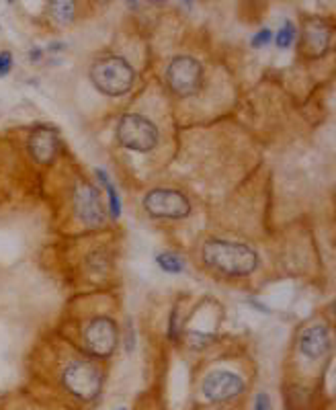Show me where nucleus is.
Listing matches in <instances>:
<instances>
[{
    "label": "nucleus",
    "instance_id": "nucleus-25",
    "mask_svg": "<svg viewBox=\"0 0 336 410\" xmlns=\"http://www.w3.org/2000/svg\"><path fill=\"white\" fill-rule=\"evenodd\" d=\"M117 410H125V409H117Z\"/></svg>",
    "mask_w": 336,
    "mask_h": 410
},
{
    "label": "nucleus",
    "instance_id": "nucleus-14",
    "mask_svg": "<svg viewBox=\"0 0 336 410\" xmlns=\"http://www.w3.org/2000/svg\"><path fill=\"white\" fill-rule=\"evenodd\" d=\"M94 175H96L99 183L103 185V189H105V193H107V212H109V216H111L113 220H119V218H121V197H119V193H117V187L113 185L111 177H109L103 168H96Z\"/></svg>",
    "mask_w": 336,
    "mask_h": 410
},
{
    "label": "nucleus",
    "instance_id": "nucleus-21",
    "mask_svg": "<svg viewBox=\"0 0 336 410\" xmlns=\"http://www.w3.org/2000/svg\"><path fill=\"white\" fill-rule=\"evenodd\" d=\"M123 2H125L131 10H138V8H140V0H123Z\"/></svg>",
    "mask_w": 336,
    "mask_h": 410
},
{
    "label": "nucleus",
    "instance_id": "nucleus-16",
    "mask_svg": "<svg viewBox=\"0 0 336 410\" xmlns=\"http://www.w3.org/2000/svg\"><path fill=\"white\" fill-rule=\"evenodd\" d=\"M273 37H275V45H277L279 49L292 47L294 41H296V37H298V27H296V23H292V21L283 23V27H281V29L277 31V35H273Z\"/></svg>",
    "mask_w": 336,
    "mask_h": 410
},
{
    "label": "nucleus",
    "instance_id": "nucleus-18",
    "mask_svg": "<svg viewBox=\"0 0 336 410\" xmlns=\"http://www.w3.org/2000/svg\"><path fill=\"white\" fill-rule=\"evenodd\" d=\"M271 39H273V31H271V29H261L257 35H253V41H250V45H253V47H257V49H261V47L269 45V43H271Z\"/></svg>",
    "mask_w": 336,
    "mask_h": 410
},
{
    "label": "nucleus",
    "instance_id": "nucleus-19",
    "mask_svg": "<svg viewBox=\"0 0 336 410\" xmlns=\"http://www.w3.org/2000/svg\"><path fill=\"white\" fill-rule=\"evenodd\" d=\"M12 70V53L0 51V78H4Z\"/></svg>",
    "mask_w": 336,
    "mask_h": 410
},
{
    "label": "nucleus",
    "instance_id": "nucleus-20",
    "mask_svg": "<svg viewBox=\"0 0 336 410\" xmlns=\"http://www.w3.org/2000/svg\"><path fill=\"white\" fill-rule=\"evenodd\" d=\"M255 410H271V398L267 394H257L255 398Z\"/></svg>",
    "mask_w": 336,
    "mask_h": 410
},
{
    "label": "nucleus",
    "instance_id": "nucleus-3",
    "mask_svg": "<svg viewBox=\"0 0 336 410\" xmlns=\"http://www.w3.org/2000/svg\"><path fill=\"white\" fill-rule=\"evenodd\" d=\"M103 382H105V372L101 370L99 363H94L90 359H76V361L68 363L62 372L64 388L72 396H76L78 400H84V402H90L101 394Z\"/></svg>",
    "mask_w": 336,
    "mask_h": 410
},
{
    "label": "nucleus",
    "instance_id": "nucleus-24",
    "mask_svg": "<svg viewBox=\"0 0 336 410\" xmlns=\"http://www.w3.org/2000/svg\"><path fill=\"white\" fill-rule=\"evenodd\" d=\"M154 2H162V0H154Z\"/></svg>",
    "mask_w": 336,
    "mask_h": 410
},
{
    "label": "nucleus",
    "instance_id": "nucleus-22",
    "mask_svg": "<svg viewBox=\"0 0 336 410\" xmlns=\"http://www.w3.org/2000/svg\"><path fill=\"white\" fill-rule=\"evenodd\" d=\"M96 4H107V2H111V0H94Z\"/></svg>",
    "mask_w": 336,
    "mask_h": 410
},
{
    "label": "nucleus",
    "instance_id": "nucleus-12",
    "mask_svg": "<svg viewBox=\"0 0 336 410\" xmlns=\"http://www.w3.org/2000/svg\"><path fill=\"white\" fill-rule=\"evenodd\" d=\"M29 152L35 162L51 164L60 152V133L51 125H37L29 136Z\"/></svg>",
    "mask_w": 336,
    "mask_h": 410
},
{
    "label": "nucleus",
    "instance_id": "nucleus-5",
    "mask_svg": "<svg viewBox=\"0 0 336 410\" xmlns=\"http://www.w3.org/2000/svg\"><path fill=\"white\" fill-rule=\"evenodd\" d=\"M144 209L154 220H183L191 214V199L179 191L168 187L150 189L144 197Z\"/></svg>",
    "mask_w": 336,
    "mask_h": 410
},
{
    "label": "nucleus",
    "instance_id": "nucleus-4",
    "mask_svg": "<svg viewBox=\"0 0 336 410\" xmlns=\"http://www.w3.org/2000/svg\"><path fill=\"white\" fill-rule=\"evenodd\" d=\"M115 138L119 146H123L125 150L148 154L158 146L160 133H158V127L148 117L138 115V113H125L117 121Z\"/></svg>",
    "mask_w": 336,
    "mask_h": 410
},
{
    "label": "nucleus",
    "instance_id": "nucleus-9",
    "mask_svg": "<svg viewBox=\"0 0 336 410\" xmlns=\"http://www.w3.org/2000/svg\"><path fill=\"white\" fill-rule=\"evenodd\" d=\"M333 45V25L326 18L310 16L302 25L300 55L308 60H320L331 51Z\"/></svg>",
    "mask_w": 336,
    "mask_h": 410
},
{
    "label": "nucleus",
    "instance_id": "nucleus-11",
    "mask_svg": "<svg viewBox=\"0 0 336 410\" xmlns=\"http://www.w3.org/2000/svg\"><path fill=\"white\" fill-rule=\"evenodd\" d=\"M298 349L306 359L318 361L326 357L333 349V333L324 322H316L306 326L298 337Z\"/></svg>",
    "mask_w": 336,
    "mask_h": 410
},
{
    "label": "nucleus",
    "instance_id": "nucleus-13",
    "mask_svg": "<svg viewBox=\"0 0 336 410\" xmlns=\"http://www.w3.org/2000/svg\"><path fill=\"white\" fill-rule=\"evenodd\" d=\"M49 16L55 25L68 27L74 23L76 12H78V2L76 0H49Z\"/></svg>",
    "mask_w": 336,
    "mask_h": 410
},
{
    "label": "nucleus",
    "instance_id": "nucleus-23",
    "mask_svg": "<svg viewBox=\"0 0 336 410\" xmlns=\"http://www.w3.org/2000/svg\"><path fill=\"white\" fill-rule=\"evenodd\" d=\"M183 2H185V4H191V0H183Z\"/></svg>",
    "mask_w": 336,
    "mask_h": 410
},
{
    "label": "nucleus",
    "instance_id": "nucleus-17",
    "mask_svg": "<svg viewBox=\"0 0 336 410\" xmlns=\"http://www.w3.org/2000/svg\"><path fill=\"white\" fill-rule=\"evenodd\" d=\"M88 267L96 273H105L109 269V259L103 251H96L88 257Z\"/></svg>",
    "mask_w": 336,
    "mask_h": 410
},
{
    "label": "nucleus",
    "instance_id": "nucleus-7",
    "mask_svg": "<svg viewBox=\"0 0 336 410\" xmlns=\"http://www.w3.org/2000/svg\"><path fill=\"white\" fill-rule=\"evenodd\" d=\"M86 351L96 359H107L119 345V326L111 316H99L84 329Z\"/></svg>",
    "mask_w": 336,
    "mask_h": 410
},
{
    "label": "nucleus",
    "instance_id": "nucleus-8",
    "mask_svg": "<svg viewBox=\"0 0 336 410\" xmlns=\"http://www.w3.org/2000/svg\"><path fill=\"white\" fill-rule=\"evenodd\" d=\"M74 212L76 218L88 228H103L107 224V209L103 205L96 185L82 181L74 187Z\"/></svg>",
    "mask_w": 336,
    "mask_h": 410
},
{
    "label": "nucleus",
    "instance_id": "nucleus-6",
    "mask_svg": "<svg viewBox=\"0 0 336 410\" xmlns=\"http://www.w3.org/2000/svg\"><path fill=\"white\" fill-rule=\"evenodd\" d=\"M164 78L177 97H193L203 86V66L191 55H177L166 66Z\"/></svg>",
    "mask_w": 336,
    "mask_h": 410
},
{
    "label": "nucleus",
    "instance_id": "nucleus-15",
    "mask_svg": "<svg viewBox=\"0 0 336 410\" xmlns=\"http://www.w3.org/2000/svg\"><path fill=\"white\" fill-rule=\"evenodd\" d=\"M156 265L170 275H179L185 271V261L177 253H158L156 255Z\"/></svg>",
    "mask_w": 336,
    "mask_h": 410
},
{
    "label": "nucleus",
    "instance_id": "nucleus-2",
    "mask_svg": "<svg viewBox=\"0 0 336 410\" xmlns=\"http://www.w3.org/2000/svg\"><path fill=\"white\" fill-rule=\"evenodd\" d=\"M90 82L101 94L117 99L131 90L135 82V70L121 55H103L90 66Z\"/></svg>",
    "mask_w": 336,
    "mask_h": 410
},
{
    "label": "nucleus",
    "instance_id": "nucleus-1",
    "mask_svg": "<svg viewBox=\"0 0 336 410\" xmlns=\"http://www.w3.org/2000/svg\"><path fill=\"white\" fill-rule=\"evenodd\" d=\"M201 259L209 269L226 277H248L261 265L259 253L253 246L224 238H211L203 242Z\"/></svg>",
    "mask_w": 336,
    "mask_h": 410
},
{
    "label": "nucleus",
    "instance_id": "nucleus-10",
    "mask_svg": "<svg viewBox=\"0 0 336 410\" xmlns=\"http://www.w3.org/2000/svg\"><path fill=\"white\" fill-rule=\"evenodd\" d=\"M246 390L244 380L234 374V372H226V370H216L209 372L201 384V394L205 396V400L220 405V402H228L232 398H238L242 392Z\"/></svg>",
    "mask_w": 336,
    "mask_h": 410
}]
</instances>
